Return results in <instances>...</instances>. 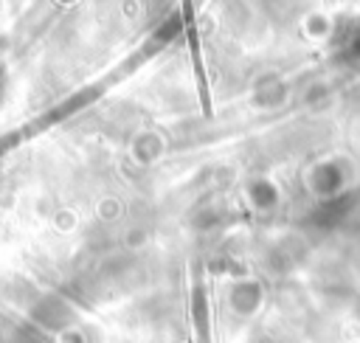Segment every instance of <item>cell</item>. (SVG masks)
Returning a JSON list of instances; mask_svg holds the SVG:
<instances>
[{
    "mask_svg": "<svg viewBox=\"0 0 360 343\" xmlns=\"http://www.w3.org/2000/svg\"><path fill=\"white\" fill-rule=\"evenodd\" d=\"M0 90H3V76H0Z\"/></svg>",
    "mask_w": 360,
    "mask_h": 343,
    "instance_id": "1",
    "label": "cell"
}]
</instances>
